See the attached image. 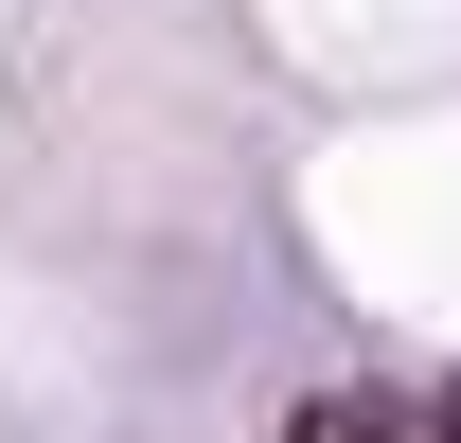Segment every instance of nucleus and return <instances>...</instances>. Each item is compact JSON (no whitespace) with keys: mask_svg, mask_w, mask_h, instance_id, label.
Segmentation results:
<instances>
[{"mask_svg":"<svg viewBox=\"0 0 461 443\" xmlns=\"http://www.w3.org/2000/svg\"><path fill=\"white\" fill-rule=\"evenodd\" d=\"M426 426H444V443H461V408H426Z\"/></svg>","mask_w":461,"mask_h":443,"instance_id":"nucleus-2","label":"nucleus"},{"mask_svg":"<svg viewBox=\"0 0 461 443\" xmlns=\"http://www.w3.org/2000/svg\"><path fill=\"white\" fill-rule=\"evenodd\" d=\"M302 443H444V426H408V408H302Z\"/></svg>","mask_w":461,"mask_h":443,"instance_id":"nucleus-1","label":"nucleus"}]
</instances>
